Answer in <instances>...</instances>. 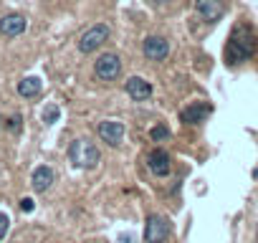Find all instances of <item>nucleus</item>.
Masks as SVG:
<instances>
[{
	"instance_id": "f257e3e1",
	"label": "nucleus",
	"mask_w": 258,
	"mask_h": 243,
	"mask_svg": "<svg viewBox=\"0 0 258 243\" xmlns=\"http://www.w3.org/2000/svg\"><path fill=\"white\" fill-rule=\"evenodd\" d=\"M256 53V36L251 33L248 26H241L233 30V36L228 41V48H226V61L228 63H241L245 59H251Z\"/></svg>"
},
{
	"instance_id": "f03ea898",
	"label": "nucleus",
	"mask_w": 258,
	"mask_h": 243,
	"mask_svg": "<svg viewBox=\"0 0 258 243\" xmlns=\"http://www.w3.org/2000/svg\"><path fill=\"white\" fill-rule=\"evenodd\" d=\"M99 160H102V152H99V147L94 145V142L89 139H74L71 147H69V162L74 165V167L78 170H91L99 165Z\"/></svg>"
},
{
	"instance_id": "7ed1b4c3",
	"label": "nucleus",
	"mask_w": 258,
	"mask_h": 243,
	"mask_svg": "<svg viewBox=\"0 0 258 243\" xmlns=\"http://www.w3.org/2000/svg\"><path fill=\"white\" fill-rule=\"evenodd\" d=\"M109 38V26H104V23H99V26H91L81 38H78V51L81 53H91V51H96L102 43Z\"/></svg>"
},
{
	"instance_id": "20e7f679",
	"label": "nucleus",
	"mask_w": 258,
	"mask_h": 243,
	"mask_svg": "<svg viewBox=\"0 0 258 243\" xmlns=\"http://www.w3.org/2000/svg\"><path fill=\"white\" fill-rule=\"evenodd\" d=\"M170 236V223L165 215H150L147 226H144V241L147 243H165Z\"/></svg>"
},
{
	"instance_id": "39448f33",
	"label": "nucleus",
	"mask_w": 258,
	"mask_h": 243,
	"mask_svg": "<svg viewBox=\"0 0 258 243\" xmlns=\"http://www.w3.org/2000/svg\"><path fill=\"white\" fill-rule=\"evenodd\" d=\"M94 71H96V76L102 81H114L121 74V61H119L117 53H104V56H99Z\"/></svg>"
},
{
	"instance_id": "423d86ee",
	"label": "nucleus",
	"mask_w": 258,
	"mask_h": 243,
	"mask_svg": "<svg viewBox=\"0 0 258 243\" xmlns=\"http://www.w3.org/2000/svg\"><path fill=\"white\" fill-rule=\"evenodd\" d=\"M124 124L121 122H114V119H104L102 124H99V137H102V142H106V145L117 147L121 139H124Z\"/></svg>"
},
{
	"instance_id": "0eeeda50",
	"label": "nucleus",
	"mask_w": 258,
	"mask_h": 243,
	"mask_svg": "<svg viewBox=\"0 0 258 243\" xmlns=\"http://www.w3.org/2000/svg\"><path fill=\"white\" fill-rule=\"evenodd\" d=\"M147 167L152 170V175H157V178H167L172 170L170 165V154H167L165 150H152L147 154Z\"/></svg>"
},
{
	"instance_id": "6e6552de",
	"label": "nucleus",
	"mask_w": 258,
	"mask_h": 243,
	"mask_svg": "<svg viewBox=\"0 0 258 243\" xmlns=\"http://www.w3.org/2000/svg\"><path fill=\"white\" fill-rule=\"evenodd\" d=\"M167 53H170V43L160 36H150L144 41V56L150 61H165Z\"/></svg>"
},
{
	"instance_id": "1a4fd4ad",
	"label": "nucleus",
	"mask_w": 258,
	"mask_h": 243,
	"mask_svg": "<svg viewBox=\"0 0 258 243\" xmlns=\"http://www.w3.org/2000/svg\"><path fill=\"white\" fill-rule=\"evenodd\" d=\"M195 10L203 20L215 23V20L223 15V3L220 0H195Z\"/></svg>"
},
{
	"instance_id": "9d476101",
	"label": "nucleus",
	"mask_w": 258,
	"mask_h": 243,
	"mask_svg": "<svg viewBox=\"0 0 258 243\" xmlns=\"http://www.w3.org/2000/svg\"><path fill=\"white\" fill-rule=\"evenodd\" d=\"M23 30H26V18H23V15L13 13V15L0 18V33H3V36L15 38V36H20Z\"/></svg>"
},
{
	"instance_id": "9b49d317",
	"label": "nucleus",
	"mask_w": 258,
	"mask_h": 243,
	"mask_svg": "<svg viewBox=\"0 0 258 243\" xmlns=\"http://www.w3.org/2000/svg\"><path fill=\"white\" fill-rule=\"evenodd\" d=\"M53 180H56L53 170H51V167H46V165H41V167H36V170H33L30 185H33V190H36V193H46L48 187L53 185Z\"/></svg>"
},
{
	"instance_id": "f8f14e48",
	"label": "nucleus",
	"mask_w": 258,
	"mask_h": 243,
	"mask_svg": "<svg viewBox=\"0 0 258 243\" xmlns=\"http://www.w3.org/2000/svg\"><path fill=\"white\" fill-rule=\"evenodd\" d=\"M127 94L134 99V102H144V99L152 96V86H150V81L139 79V76H132V79L127 81Z\"/></svg>"
},
{
	"instance_id": "ddd939ff",
	"label": "nucleus",
	"mask_w": 258,
	"mask_h": 243,
	"mask_svg": "<svg viewBox=\"0 0 258 243\" xmlns=\"http://www.w3.org/2000/svg\"><path fill=\"white\" fill-rule=\"evenodd\" d=\"M208 114H210L208 104H193V106H187L182 112V122L185 124H197V122H203Z\"/></svg>"
},
{
	"instance_id": "4468645a",
	"label": "nucleus",
	"mask_w": 258,
	"mask_h": 243,
	"mask_svg": "<svg viewBox=\"0 0 258 243\" xmlns=\"http://www.w3.org/2000/svg\"><path fill=\"white\" fill-rule=\"evenodd\" d=\"M18 94L26 96V99L38 96L41 94V79H38V76H26V79L18 84Z\"/></svg>"
},
{
	"instance_id": "2eb2a0df",
	"label": "nucleus",
	"mask_w": 258,
	"mask_h": 243,
	"mask_svg": "<svg viewBox=\"0 0 258 243\" xmlns=\"http://www.w3.org/2000/svg\"><path fill=\"white\" fill-rule=\"evenodd\" d=\"M150 137H152L154 142H162V139L170 137V129H167L165 124H157V127H152V129H150Z\"/></svg>"
},
{
	"instance_id": "dca6fc26",
	"label": "nucleus",
	"mask_w": 258,
	"mask_h": 243,
	"mask_svg": "<svg viewBox=\"0 0 258 243\" xmlns=\"http://www.w3.org/2000/svg\"><path fill=\"white\" fill-rule=\"evenodd\" d=\"M59 106L56 104H51V106H46V112H43V122H46V124H53L56 119H59Z\"/></svg>"
},
{
	"instance_id": "f3484780",
	"label": "nucleus",
	"mask_w": 258,
	"mask_h": 243,
	"mask_svg": "<svg viewBox=\"0 0 258 243\" xmlns=\"http://www.w3.org/2000/svg\"><path fill=\"white\" fill-rule=\"evenodd\" d=\"M8 226H10V218H8L5 213H0V241L5 238V233H8Z\"/></svg>"
},
{
	"instance_id": "a211bd4d",
	"label": "nucleus",
	"mask_w": 258,
	"mask_h": 243,
	"mask_svg": "<svg viewBox=\"0 0 258 243\" xmlns=\"http://www.w3.org/2000/svg\"><path fill=\"white\" fill-rule=\"evenodd\" d=\"M20 211H26V213L33 211V200H30V197H23V200H20Z\"/></svg>"
},
{
	"instance_id": "6ab92c4d",
	"label": "nucleus",
	"mask_w": 258,
	"mask_h": 243,
	"mask_svg": "<svg viewBox=\"0 0 258 243\" xmlns=\"http://www.w3.org/2000/svg\"><path fill=\"white\" fill-rule=\"evenodd\" d=\"M8 127H10V129H13V132H20V117L15 114L13 119H10V122H8Z\"/></svg>"
},
{
	"instance_id": "aec40b11",
	"label": "nucleus",
	"mask_w": 258,
	"mask_h": 243,
	"mask_svg": "<svg viewBox=\"0 0 258 243\" xmlns=\"http://www.w3.org/2000/svg\"><path fill=\"white\" fill-rule=\"evenodd\" d=\"M119 243H132V236L124 233V236H119Z\"/></svg>"
},
{
	"instance_id": "412c9836",
	"label": "nucleus",
	"mask_w": 258,
	"mask_h": 243,
	"mask_svg": "<svg viewBox=\"0 0 258 243\" xmlns=\"http://www.w3.org/2000/svg\"><path fill=\"white\" fill-rule=\"evenodd\" d=\"M0 127H3V117H0Z\"/></svg>"
}]
</instances>
